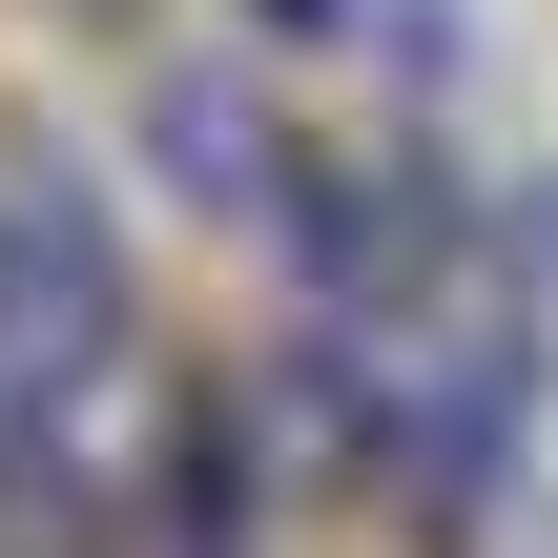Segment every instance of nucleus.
Masks as SVG:
<instances>
[{
    "label": "nucleus",
    "mask_w": 558,
    "mask_h": 558,
    "mask_svg": "<svg viewBox=\"0 0 558 558\" xmlns=\"http://www.w3.org/2000/svg\"><path fill=\"white\" fill-rule=\"evenodd\" d=\"M124 373V248L83 207V166H0V456L83 435V393Z\"/></svg>",
    "instance_id": "obj_1"
},
{
    "label": "nucleus",
    "mask_w": 558,
    "mask_h": 558,
    "mask_svg": "<svg viewBox=\"0 0 558 558\" xmlns=\"http://www.w3.org/2000/svg\"><path fill=\"white\" fill-rule=\"evenodd\" d=\"M145 145H166V186H186V207H290V124H269L228 62H186V83L145 104Z\"/></svg>",
    "instance_id": "obj_2"
},
{
    "label": "nucleus",
    "mask_w": 558,
    "mask_h": 558,
    "mask_svg": "<svg viewBox=\"0 0 558 558\" xmlns=\"http://www.w3.org/2000/svg\"><path fill=\"white\" fill-rule=\"evenodd\" d=\"M269 21H352V0H269Z\"/></svg>",
    "instance_id": "obj_3"
}]
</instances>
